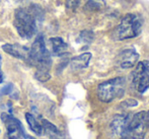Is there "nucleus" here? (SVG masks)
I'll list each match as a JSON object with an SVG mask.
<instances>
[{
    "label": "nucleus",
    "instance_id": "obj_8",
    "mask_svg": "<svg viewBox=\"0 0 149 139\" xmlns=\"http://www.w3.org/2000/svg\"><path fill=\"white\" fill-rule=\"evenodd\" d=\"M129 116L117 115L111 122V131L119 139L129 138Z\"/></svg>",
    "mask_w": 149,
    "mask_h": 139
},
{
    "label": "nucleus",
    "instance_id": "obj_23",
    "mask_svg": "<svg viewBox=\"0 0 149 139\" xmlns=\"http://www.w3.org/2000/svg\"><path fill=\"white\" fill-rule=\"evenodd\" d=\"M0 61H1V57H0Z\"/></svg>",
    "mask_w": 149,
    "mask_h": 139
},
{
    "label": "nucleus",
    "instance_id": "obj_3",
    "mask_svg": "<svg viewBox=\"0 0 149 139\" xmlns=\"http://www.w3.org/2000/svg\"><path fill=\"white\" fill-rule=\"evenodd\" d=\"M143 18L140 14L128 13L121 20L116 31V37L120 41L135 38L141 33Z\"/></svg>",
    "mask_w": 149,
    "mask_h": 139
},
{
    "label": "nucleus",
    "instance_id": "obj_16",
    "mask_svg": "<svg viewBox=\"0 0 149 139\" xmlns=\"http://www.w3.org/2000/svg\"><path fill=\"white\" fill-rule=\"evenodd\" d=\"M94 40V34L92 31H89V29H84L82 31L80 34H79L78 37V42L84 44V45H89L93 42Z\"/></svg>",
    "mask_w": 149,
    "mask_h": 139
},
{
    "label": "nucleus",
    "instance_id": "obj_1",
    "mask_svg": "<svg viewBox=\"0 0 149 139\" xmlns=\"http://www.w3.org/2000/svg\"><path fill=\"white\" fill-rule=\"evenodd\" d=\"M40 15V9L33 6L16 9L13 24L18 35L24 39H31L37 31V20Z\"/></svg>",
    "mask_w": 149,
    "mask_h": 139
},
{
    "label": "nucleus",
    "instance_id": "obj_21",
    "mask_svg": "<svg viewBox=\"0 0 149 139\" xmlns=\"http://www.w3.org/2000/svg\"><path fill=\"white\" fill-rule=\"evenodd\" d=\"M146 116H147V122H148V125H149V111H148V113H146Z\"/></svg>",
    "mask_w": 149,
    "mask_h": 139
},
{
    "label": "nucleus",
    "instance_id": "obj_11",
    "mask_svg": "<svg viewBox=\"0 0 149 139\" xmlns=\"http://www.w3.org/2000/svg\"><path fill=\"white\" fill-rule=\"evenodd\" d=\"M91 59V54L86 52L81 55H78L71 59L70 66L73 70H79V69H84L88 66V63Z\"/></svg>",
    "mask_w": 149,
    "mask_h": 139
},
{
    "label": "nucleus",
    "instance_id": "obj_4",
    "mask_svg": "<svg viewBox=\"0 0 149 139\" xmlns=\"http://www.w3.org/2000/svg\"><path fill=\"white\" fill-rule=\"evenodd\" d=\"M126 89V79L124 77H116L104 81L97 86V96L102 102L110 103L115 98L124 96Z\"/></svg>",
    "mask_w": 149,
    "mask_h": 139
},
{
    "label": "nucleus",
    "instance_id": "obj_12",
    "mask_svg": "<svg viewBox=\"0 0 149 139\" xmlns=\"http://www.w3.org/2000/svg\"><path fill=\"white\" fill-rule=\"evenodd\" d=\"M50 43L52 45V51L55 56H63L67 52V44L64 42V40L60 37H55L50 39Z\"/></svg>",
    "mask_w": 149,
    "mask_h": 139
},
{
    "label": "nucleus",
    "instance_id": "obj_22",
    "mask_svg": "<svg viewBox=\"0 0 149 139\" xmlns=\"http://www.w3.org/2000/svg\"><path fill=\"white\" fill-rule=\"evenodd\" d=\"M26 139H36V138H33V137H31V136H28V137H26Z\"/></svg>",
    "mask_w": 149,
    "mask_h": 139
},
{
    "label": "nucleus",
    "instance_id": "obj_6",
    "mask_svg": "<svg viewBox=\"0 0 149 139\" xmlns=\"http://www.w3.org/2000/svg\"><path fill=\"white\" fill-rule=\"evenodd\" d=\"M147 116L145 112L135 114L129 121V137L132 139H144L148 128Z\"/></svg>",
    "mask_w": 149,
    "mask_h": 139
},
{
    "label": "nucleus",
    "instance_id": "obj_19",
    "mask_svg": "<svg viewBox=\"0 0 149 139\" xmlns=\"http://www.w3.org/2000/svg\"><path fill=\"white\" fill-rule=\"evenodd\" d=\"M11 89H12V84H8V85L4 86V87L2 88L1 92L3 94H9L10 92H11Z\"/></svg>",
    "mask_w": 149,
    "mask_h": 139
},
{
    "label": "nucleus",
    "instance_id": "obj_2",
    "mask_svg": "<svg viewBox=\"0 0 149 139\" xmlns=\"http://www.w3.org/2000/svg\"><path fill=\"white\" fill-rule=\"evenodd\" d=\"M26 61L35 66L37 71L50 72L52 66L51 54L46 47L45 40L42 35H39L33 41V45L30 48V54Z\"/></svg>",
    "mask_w": 149,
    "mask_h": 139
},
{
    "label": "nucleus",
    "instance_id": "obj_13",
    "mask_svg": "<svg viewBox=\"0 0 149 139\" xmlns=\"http://www.w3.org/2000/svg\"><path fill=\"white\" fill-rule=\"evenodd\" d=\"M26 120L30 126L31 130L36 133L37 135H43L44 134V128L42 124L36 119V117L31 113H26Z\"/></svg>",
    "mask_w": 149,
    "mask_h": 139
},
{
    "label": "nucleus",
    "instance_id": "obj_7",
    "mask_svg": "<svg viewBox=\"0 0 149 139\" xmlns=\"http://www.w3.org/2000/svg\"><path fill=\"white\" fill-rule=\"evenodd\" d=\"M1 119L5 125L6 135L8 139H26L28 137L22 124L11 114L2 113Z\"/></svg>",
    "mask_w": 149,
    "mask_h": 139
},
{
    "label": "nucleus",
    "instance_id": "obj_15",
    "mask_svg": "<svg viewBox=\"0 0 149 139\" xmlns=\"http://www.w3.org/2000/svg\"><path fill=\"white\" fill-rule=\"evenodd\" d=\"M106 2L104 0H87L84 6V10L88 12H96L104 9Z\"/></svg>",
    "mask_w": 149,
    "mask_h": 139
},
{
    "label": "nucleus",
    "instance_id": "obj_14",
    "mask_svg": "<svg viewBox=\"0 0 149 139\" xmlns=\"http://www.w3.org/2000/svg\"><path fill=\"white\" fill-rule=\"evenodd\" d=\"M42 126L44 128V132L48 134L52 139H58L60 136V133L58 131L57 127L51 122H49L46 119H42Z\"/></svg>",
    "mask_w": 149,
    "mask_h": 139
},
{
    "label": "nucleus",
    "instance_id": "obj_20",
    "mask_svg": "<svg viewBox=\"0 0 149 139\" xmlns=\"http://www.w3.org/2000/svg\"><path fill=\"white\" fill-rule=\"evenodd\" d=\"M3 82V74L1 72V69H0V83Z\"/></svg>",
    "mask_w": 149,
    "mask_h": 139
},
{
    "label": "nucleus",
    "instance_id": "obj_5",
    "mask_svg": "<svg viewBox=\"0 0 149 139\" xmlns=\"http://www.w3.org/2000/svg\"><path fill=\"white\" fill-rule=\"evenodd\" d=\"M133 85L138 92L143 94L149 88V61L137 63L135 70L132 73Z\"/></svg>",
    "mask_w": 149,
    "mask_h": 139
},
{
    "label": "nucleus",
    "instance_id": "obj_9",
    "mask_svg": "<svg viewBox=\"0 0 149 139\" xmlns=\"http://www.w3.org/2000/svg\"><path fill=\"white\" fill-rule=\"evenodd\" d=\"M139 54L134 49H125L119 54L118 62L121 68L129 69L135 66V64L138 62Z\"/></svg>",
    "mask_w": 149,
    "mask_h": 139
},
{
    "label": "nucleus",
    "instance_id": "obj_18",
    "mask_svg": "<svg viewBox=\"0 0 149 139\" xmlns=\"http://www.w3.org/2000/svg\"><path fill=\"white\" fill-rule=\"evenodd\" d=\"M80 0H67V7L70 9H75L79 5Z\"/></svg>",
    "mask_w": 149,
    "mask_h": 139
},
{
    "label": "nucleus",
    "instance_id": "obj_10",
    "mask_svg": "<svg viewBox=\"0 0 149 139\" xmlns=\"http://www.w3.org/2000/svg\"><path fill=\"white\" fill-rule=\"evenodd\" d=\"M2 50L5 53L22 60H28L29 54H30V48L18 45V44H5L2 46Z\"/></svg>",
    "mask_w": 149,
    "mask_h": 139
},
{
    "label": "nucleus",
    "instance_id": "obj_17",
    "mask_svg": "<svg viewBox=\"0 0 149 139\" xmlns=\"http://www.w3.org/2000/svg\"><path fill=\"white\" fill-rule=\"evenodd\" d=\"M35 77L36 79H38L41 82H46L51 78V75L50 72H42V71H36L35 73Z\"/></svg>",
    "mask_w": 149,
    "mask_h": 139
}]
</instances>
